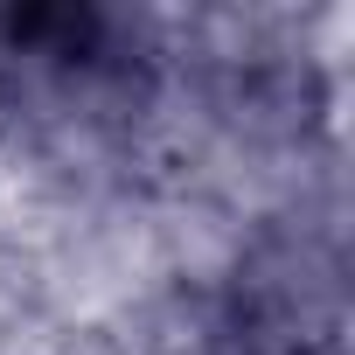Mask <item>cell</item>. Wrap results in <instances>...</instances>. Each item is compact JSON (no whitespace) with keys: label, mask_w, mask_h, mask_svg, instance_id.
<instances>
[{"label":"cell","mask_w":355,"mask_h":355,"mask_svg":"<svg viewBox=\"0 0 355 355\" xmlns=\"http://www.w3.org/2000/svg\"><path fill=\"white\" fill-rule=\"evenodd\" d=\"M15 300H21V265H15V251H8V244H0V313H8Z\"/></svg>","instance_id":"cell-3"},{"label":"cell","mask_w":355,"mask_h":355,"mask_svg":"<svg viewBox=\"0 0 355 355\" xmlns=\"http://www.w3.org/2000/svg\"><path fill=\"white\" fill-rule=\"evenodd\" d=\"M348 251L306 237V230H251L244 265L223 293L230 306V348L237 355H313L348 348Z\"/></svg>","instance_id":"cell-1"},{"label":"cell","mask_w":355,"mask_h":355,"mask_svg":"<svg viewBox=\"0 0 355 355\" xmlns=\"http://www.w3.org/2000/svg\"><path fill=\"white\" fill-rule=\"evenodd\" d=\"M251 223L237 209H223L216 196L196 189H167L146 196V258H153V286H182V293H230L237 265H244Z\"/></svg>","instance_id":"cell-2"},{"label":"cell","mask_w":355,"mask_h":355,"mask_svg":"<svg viewBox=\"0 0 355 355\" xmlns=\"http://www.w3.org/2000/svg\"><path fill=\"white\" fill-rule=\"evenodd\" d=\"M313 355H348V348H313Z\"/></svg>","instance_id":"cell-4"}]
</instances>
